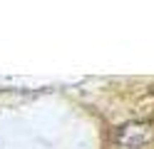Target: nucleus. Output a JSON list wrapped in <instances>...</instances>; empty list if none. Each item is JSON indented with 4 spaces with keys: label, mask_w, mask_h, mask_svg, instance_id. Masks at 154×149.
<instances>
[{
    "label": "nucleus",
    "mask_w": 154,
    "mask_h": 149,
    "mask_svg": "<svg viewBox=\"0 0 154 149\" xmlns=\"http://www.w3.org/2000/svg\"><path fill=\"white\" fill-rule=\"evenodd\" d=\"M154 137V124L149 122H134V124H127L122 127L117 134H114V142L124 149H137V147H144L147 142H152Z\"/></svg>",
    "instance_id": "obj_1"
}]
</instances>
